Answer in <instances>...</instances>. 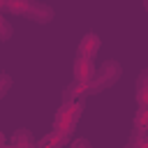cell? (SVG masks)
Returning a JSON list of instances; mask_svg holds the SVG:
<instances>
[{
  "mask_svg": "<svg viewBox=\"0 0 148 148\" xmlns=\"http://www.w3.org/2000/svg\"><path fill=\"white\" fill-rule=\"evenodd\" d=\"M72 148H88V141H79L76 146H72Z\"/></svg>",
  "mask_w": 148,
  "mask_h": 148,
  "instance_id": "cell-6",
  "label": "cell"
},
{
  "mask_svg": "<svg viewBox=\"0 0 148 148\" xmlns=\"http://www.w3.org/2000/svg\"><path fill=\"white\" fill-rule=\"evenodd\" d=\"M136 99H139V106H141V109H148V72H143L141 79H139Z\"/></svg>",
  "mask_w": 148,
  "mask_h": 148,
  "instance_id": "cell-4",
  "label": "cell"
},
{
  "mask_svg": "<svg viewBox=\"0 0 148 148\" xmlns=\"http://www.w3.org/2000/svg\"><path fill=\"white\" fill-rule=\"evenodd\" d=\"M139 148H148V139H143V141H139Z\"/></svg>",
  "mask_w": 148,
  "mask_h": 148,
  "instance_id": "cell-7",
  "label": "cell"
},
{
  "mask_svg": "<svg viewBox=\"0 0 148 148\" xmlns=\"http://www.w3.org/2000/svg\"><path fill=\"white\" fill-rule=\"evenodd\" d=\"M118 74H120L118 62H106V65H104V67L92 76V81L86 86V90H83V92H99V90L109 88V86L118 79Z\"/></svg>",
  "mask_w": 148,
  "mask_h": 148,
  "instance_id": "cell-2",
  "label": "cell"
},
{
  "mask_svg": "<svg viewBox=\"0 0 148 148\" xmlns=\"http://www.w3.org/2000/svg\"><path fill=\"white\" fill-rule=\"evenodd\" d=\"M2 9L9 14L25 16L30 21H39V23H46L53 18V9L37 0H2Z\"/></svg>",
  "mask_w": 148,
  "mask_h": 148,
  "instance_id": "cell-1",
  "label": "cell"
},
{
  "mask_svg": "<svg viewBox=\"0 0 148 148\" xmlns=\"http://www.w3.org/2000/svg\"><path fill=\"white\" fill-rule=\"evenodd\" d=\"M2 32H5V39H9V32H12V28H9V23H7V21H2Z\"/></svg>",
  "mask_w": 148,
  "mask_h": 148,
  "instance_id": "cell-5",
  "label": "cell"
},
{
  "mask_svg": "<svg viewBox=\"0 0 148 148\" xmlns=\"http://www.w3.org/2000/svg\"><path fill=\"white\" fill-rule=\"evenodd\" d=\"M97 49H99V39H97L95 35H86V39H83L81 46H79V58H83V60H92L95 53H97Z\"/></svg>",
  "mask_w": 148,
  "mask_h": 148,
  "instance_id": "cell-3",
  "label": "cell"
},
{
  "mask_svg": "<svg viewBox=\"0 0 148 148\" xmlns=\"http://www.w3.org/2000/svg\"><path fill=\"white\" fill-rule=\"evenodd\" d=\"M146 9H148V0H146Z\"/></svg>",
  "mask_w": 148,
  "mask_h": 148,
  "instance_id": "cell-8",
  "label": "cell"
}]
</instances>
